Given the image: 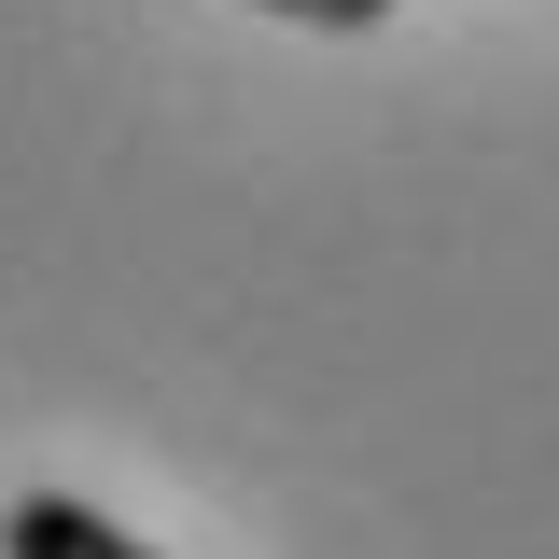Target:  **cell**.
Wrapping results in <instances>:
<instances>
[{
	"mask_svg": "<svg viewBox=\"0 0 559 559\" xmlns=\"http://www.w3.org/2000/svg\"><path fill=\"white\" fill-rule=\"evenodd\" d=\"M252 14H294V28H378L392 0H252Z\"/></svg>",
	"mask_w": 559,
	"mask_h": 559,
	"instance_id": "2",
	"label": "cell"
},
{
	"mask_svg": "<svg viewBox=\"0 0 559 559\" xmlns=\"http://www.w3.org/2000/svg\"><path fill=\"white\" fill-rule=\"evenodd\" d=\"M0 559H154V546H127L112 518H84L70 489H28V503H0Z\"/></svg>",
	"mask_w": 559,
	"mask_h": 559,
	"instance_id": "1",
	"label": "cell"
}]
</instances>
